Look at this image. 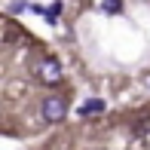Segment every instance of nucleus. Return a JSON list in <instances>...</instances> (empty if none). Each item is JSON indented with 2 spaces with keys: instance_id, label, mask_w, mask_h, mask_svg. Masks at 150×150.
Returning a JSON list of instances; mask_svg holds the SVG:
<instances>
[{
  "instance_id": "f257e3e1",
  "label": "nucleus",
  "mask_w": 150,
  "mask_h": 150,
  "mask_svg": "<svg viewBox=\"0 0 150 150\" xmlns=\"http://www.w3.org/2000/svg\"><path fill=\"white\" fill-rule=\"evenodd\" d=\"M40 117H43L46 122H61L67 117V101L61 98V95H46L43 101H40Z\"/></svg>"
},
{
  "instance_id": "39448f33",
  "label": "nucleus",
  "mask_w": 150,
  "mask_h": 150,
  "mask_svg": "<svg viewBox=\"0 0 150 150\" xmlns=\"http://www.w3.org/2000/svg\"><path fill=\"white\" fill-rule=\"evenodd\" d=\"M40 16L46 18L49 25H58V16H61V3H52V6H43V12Z\"/></svg>"
},
{
  "instance_id": "7ed1b4c3",
  "label": "nucleus",
  "mask_w": 150,
  "mask_h": 150,
  "mask_svg": "<svg viewBox=\"0 0 150 150\" xmlns=\"http://www.w3.org/2000/svg\"><path fill=\"white\" fill-rule=\"evenodd\" d=\"M104 101L101 98H89V101H83V104L77 107V117H98V113H104Z\"/></svg>"
},
{
  "instance_id": "0eeeda50",
  "label": "nucleus",
  "mask_w": 150,
  "mask_h": 150,
  "mask_svg": "<svg viewBox=\"0 0 150 150\" xmlns=\"http://www.w3.org/2000/svg\"><path fill=\"white\" fill-rule=\"evenodd\" d=\"M147 86H150V83H147Z\"/></svg>"
},
{
  "instance_id": "20e7f679",
  "label": "nucleus",
  "mask_w": 150,
  "mask_h": 150,
  "mask_svg": "<svg viewBox=\"0 0 150 150\" xmlns=\"http://www.w3.org/2000/svg\"><path fill=\"white\" fill-rule=\"evenodd\" d=\"M98 9L104 12V16H117V12H122V0H101Z\"/></svg>"
},
{
  "instance_id": "f03ea898",
  "label": "nucleus",
  "mask_w": 150,
  "mask_h": 150,
  "mask_svg": "<svg viewBox=\"0 0 150 150\" xmlns=\"http://www.w3.org/2000/svg\"><path fill=\"white\" fill-rule=\"evenodd\" d=\"M40 77L46 80L49 86H55V83H61V64H58V58H43V64H40Z\"/></svg>"
},
{
  "instance_id": "423d86ee",
  "label": "nucleus",
  "mask_w": 150,
  "mask_h": 150,
  "mask_svg": "<svg viewBox=\"0 0 150 150\" xmlns=\"http://www.w3.org/2000/svg\"><path fill=\"white\" fill-rule=\"evenodd\" d=\"M144 132H147V126H144V122H138V126H135V132H132V135H135V138H141V135H144Z\"/></svg>"
}]
</instances>
